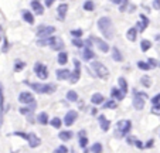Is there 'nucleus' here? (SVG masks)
I'll use <instances>...</instances> for the list:
<instances>
[{
	"label": "nucleus",
	"instance_id": "f257e3e1",
	"mask_svg": "<svg viewBox=\"0 0 160 153\" xmlns=\"http://www.w3.org/2000/svg\"><path fill=\"white\" fill-rule=\"evenodd\" d=\"M98 28L105 38L109 40L113 37V24H112V20L109 17H101L98 20Z\"/></svg>",
	"mask_w": 160,
	"mask_h": 153
},
{
	"label": "nucleus",
	"instance_id": "f03ea898",
	"mask_svg": "<svg viewBox=\"0 0 160 153\" xmlns=\"http://www.w3.org/2000/svg\"><path fill=\"white\" fill-rule=\"evenodd\" d=\"M132 129V122L130 120H119L115 125V135L116 138H126Z\"/></svg>",
	"mask_w": 160,
	"mask_h": 153
},
{
	"label": "nucleus",
	"instance_id": "7ed1b4c3",
	"mask_svg": "<svg viewBox=\"0 0 160 153\" xmlns=\"http://www.w3.org/2000/svg\"><path fill=\"white\" fill-rule=\"evenodd\" d=\"M37 94H52L55 91L54 84H40V82H27Z\"/></svg>",
	"mask_w": 160,
	"mask_h": 153
},
{
	"label": "nucleus",
	"instance_id": "20e7f679",
	"mask_svg": "<svg viewBox=\"0 0 160 153\" xmlns=\"http://www.w3.org/2000/svg\"><path fill=\"white\" fill-rule=\"evenodd\" d=\"M91 68L94 69L95 74H97L99 78L106 79L109 77V69L106 68L102 63H99V61H92V63H91Z\"/></svg>",
	"mask_w": 160,
	"mask_h": 153
},
{
	"label": "nucleus",
	"instance_id": "39448f33",
	"mask_svg": "<svg viewBox=\"0 0 160 153\" xmlns=\"http://www.w3.org/2000/svg\"><path fill=\"white\" fill-rule=\"evenodd\" d=\"M133 108L136 109V111H142L143 108H145V99L148 98V95L143 92H139V91H133Z\"/></svg>",
	"mask_w": 160,
	"mask_h": 153
},
{
	"label": "nucleus",
	"instance_id": "423d86ee",
	"mask_svg": "<svg viewBox=\"0 0 160 153\" xmlns=\"http://www.w3.org/2000/svg\"><path fill=\"white\" fill-rule=\"evenodd\" d=\"M79 78H81V63H79V60L75 58L74 60V71L70 75V82L71 84H77L79 81Z\"/></svg>",
	"mask_w": 160,
	"mask_h": 153
},
{
	"label": "nucleus",
	"instance_id": "0eeeda50",
	"mask_svg": "<svg viewBox=\"0 0 160 153\" xmlns=\"http://www.w3.org/2000/svg\"><path fill=\"white\" fill-rule=\"evenodd\" d=\"M34 72L40 79H47L48 78V68L42 63H36L34 64Z\"/></svg>",
	"mask_w": 160,
	"mask_h": 153
},
{
	"label": "nucleus",
	"instance_id": "6e6552de",
	"mask_svg": "<svg viewBox=\"0 0 160 153\" xmlns=\"http://www.w3.org/2000/svg\"><path fill=\"white\" fill-rule=\"evenodd\" d=\"M55 33V27L54 26H41L37 31V37L38 38H47V37H51Z\"/></svg>",
	"mask_w": 160,
	"mask_h": 153
},
{
	"label": "nucleus",
	"instance_id": "1a4fd4ad",
	"mask_svg": "<svg viewBox=\"0 0 160 153\" xmlns=\"http://www.w3.org/2000/svg\"><path fill=\"white\" fill-rule=\"evenodd\" d=\"M18 102L23 104V105H33V104H36L33 94L28 92V91H23V92H20V95H18Z\"/></svg>",
	"mask_w": 160,
	"mask_h": 153
},
{
	"label": "nucleus",
	"instance_id": "9d476101",
	"mask_svg": "<svg viewBox=\"0 0 160 153\" xmlns=\"http://www.w3.org/2000/svg\"><path fill=\"white\" fill-rule=\"evenodd\" d=\"M77 118H78V114H77L75 111H68V112L65 114V116H64V120H62V122L65 123L67 126H71V125H74V123H75Z\"/></svg>",
	"mask_w": 160,
	"mask_h": 153
},
{
	"label": "nucleus",
	"instance_id": "9b49d317",
	"mask_svg": "<svg viewBox=\"0 0 160 153\" xmlns=\"http://www.w3.org/2000/svg\"><path fill=\"white\" fill-rule=\"evenodd\" d=\"M27 142H28V146H30L31 149H34V147H38L40 145H41V139H40L38 136L36 135V133H28Z\"/></svg>",
	"mask_w": 160,
	"mask_h": 153
},
{
	"label": "nucleus",
	"instance_id": "f8f14e48",
	"mask_svg": "<svg viewBox=\"0 0 160 153\" xmlns=\"http://www.w3.org/2000/svg\"><path fill=\"white\" fill-rule=\"evenodd\" d=\"M55 75H57V79L58 81H65V79H70V75L71 71L67 68H60L55 71Z\"/></svg>",
	"mask_w": 160,
	"mask_h": 153
},
{
	"label": "nucleus",
	"instance_id": "ddd939ff",
	"mask_svg": "<svg viewBox=\"0 0 160 153\" xmlns=\"http://www.w3.org/2000/svg\"><path fill=\"white\" fill-rule=\"evenodd\" d=\"M3 112H4V89H3V84L0 82V123H3Z\"/></svg>",
	"mask_w": 160,
	"mask_h": 153
},
{
	"label": "nucleus",
	"instance_id": "4468645a",
	"mask_svg": "<svg viewBox=\"0 0 160 153\" xmlns=\"http://www.w3.org/2000/svg\"><path fill=\"white\" fill-rule=\"evenodd\" d=\"M98 122H99L101 129H102L103 132L109 130V128H111V122H109V120L106 119L105 115H99V116H98Z\"/></svg>",
	"mask_w": 160,
	"mask_h": 153
},
{
	"label": "nucleus",
	"instance_id": "2eb2a0df",
	"mask_svg": "<svg viewBox=\"0 0 160 153\" xmlns=\"http://www.w3.org/2000/svg\"><path fill=\"white\" fill-rule=\"evenodd\" d=\"M95 54H94V50L89 47H84L82 48V60L85 61H91V60H94Z\"/></svg>",
	"mask_w": 160,
	"mask_h": 153
},
{
	"label": "nucleus",
	"instance_id": "dca6fc26",
	"mask_svg": "<svg viewBox=\"0 0 160 153\" xmlns=\"http://www.w3.org/2000/svg\"><path fill=\"white\" fill-rule=\"evenodd\" d=\"M125 95H126V94H123L122 92L121 89H119V88H112L111 89V98L112 99H116V101H122V99L125 98Z\"/></svg>",
	"mask_w": 160,
	"mask_h": 153
},
{
	"label": "nucleus",
	"instance_id": "f3484780",
	"mask_svg": "<svg viewBox=\"0 0 160 153\" xmlns=\"http://www.w3.org/2000/svg\"><path fill=\"white\" fill-rule=\"evenodd\" d=\"M103 101H105V96L99 92L92 94V96H91V102H92L94 105H102Z\"/></svg>",
	"mask_w": 160,
	"mask_h": 153
},
{
	"label": "nucleus",
	"instance_id": "a211bd4d",
	"mask_svg": "<svg viewBox=\"0 0 160 153\" xmlns=\"http://www.w3.org/2000/svg\"><path fill=\"white\" fill-rule=\"evenodd\" d=\"M31 9H33V12L36 13L37 16H41L42 13H44V9H42V6H41V3H40L38 0H33L31 2Z\"/></svg>",
	"mask_w": 160,
	"mask_h": 153
},
{
	"label": "nucleus",
	"instance_id": "6ab92c4d",
	"mask_svg": "<svg viewBox=\"0 0 160 153\" xmlns=\"http://www.w3.org/2000/svg\"><path fill=\"white\" fill-rule=\"evenodd\" d=\"M67 12H68V6H67L65 3H62V4H60V6H58L57 16H58V18H60L61 21H64V18H65V16H67Z\"/></svg>",
	"mask_w": 160,
	"mask_h": 153
},
{
	"label": "nucleus",
	"instance_id": "aec40b11",
	"mask_svg": "<svg viewBox=\"0 0 160 153\" xmlns=\"http://www.w3.org/2000/svg\"><path fill=\"white\" fill-rule=\"evenodd\" d=\"M94 41H95V44L98 45L99 51H102V53H108L109 51V44L106 41H103V40H101V38H95V37H94Z\"/></svg>",
	"mask_w": 160,
	"mask_h": 153
},
{
	"label": "nucleus",
	"instance_id": "412c9836",
	"mask_svg": "<svg viewBox=\"0 0 160 153\" xmlns=\"http://www.w3.org/2000/svg\"><path fill=\"white\" fill-rule=\"evenodd\" d=\"M55 37H47V38H38L37 40V45H40V47H45V45H50L51 47V44L55 41Z\"/></svg>",
	"mask_w": 160,
	"mask_h": 153
},
{
	"label": "nucleus",
	"instance_id": "4be33fe9",
	"mask_svg": "<svg viewBox=\"0 0 160 153\" xmlns=\"http://www.w3.org/2000/svg\"><path fill=\"white\" fill-rule=\"evenodd\" d=\"M36 106H37V104H33V105H24V106H21L20 109H18V111H20V114L21 115H26V116H27V115H30V114H33V111L34 109H36Z\"/></svg>",
	"mask_w": 160,
	"mask_h": 153
},
{
	"label": "nucleus",
	"instance_id": "5701e85b",
	"mask_svg": "<svg viewBox=\"0 0 160 153\" xmlns=\"http://www.w3.org/2000/svg\"><path fill=\"white\" fill-rule=\"evenodd\" d=\"M112 60L116 61V63L123 61V55H122V53L119 51V48H116V47L112 48Z\"/></svg>",
	"mask_w": 160,
	"mask_h": 153
},
{
	"label": "nucleus",
	"instance_id": "b1692460",
	"mask_svg": "<svg viewBox=\"0 0 160 153\" xmlns=\"http://www.w3.org/2000/svg\"><path fill=\"white\" fill-rule=\"evenodd\" d=\"M37 122H38L40 125H47V123L50 122V118H48V115H47V112H40V114L37 115Z\"/></svg>",
	"mask_w": 160,
	"mask_h": 153
},
{
	"label": "nucleus",
	"instance_id": "393cba45",
	"mask_svg": "<svg viewBox=\"0 0 160 153\" xmlns=\"http://www.w3.org/2000/svg\"><path fill=\"white\" fill-rule=\"evenodd\" d=\"M21 17H23V20H24L26 23H28V24L34 23V16H33V13L28 12V10H24V12L21 13Z\"/></svg>",
	"mask_w": 160,
	"mask_h": 153
},
{
	"label": "nucleus",
	"instance_id": "a878e982",
	"mask_svg": "<svg viewBox=\"0 0 160 153\" xmlns=\"http://www.w3.org/2000/svg\"><path fill=\"white\" fill-rule=\"evenodd\" d=\"M57 61L60 65H65L67 61H68V54H67L65 51H60L57 54Z\"/></svg>",
	"mask_w": 160,
	"mask_h": 153
},
{
	"label": "nucleus",
	"instance_id": "bb28decb",
	"mask_svg": "<svg viewBox=\"0 0 160 153\" xmlns=\"http://www.w3.org/2000/svg\"><path fill=\"white\" fill-rule=\"evenodd\" d=\"M72 136H74V133L71 132V130H62V132L58 133V138H60L61 140H64V142L71 140V139H72Z\"/></svg>",
	"mask_w": 160,
	"mask_h": 153
},
{
	"label": "nucleus",
	"instance_id": "cd10ccee",
	"mask_svg": "<svg viewBox=\"0 0 160 153\" xmlns=\"http://www.w3.org/2000/svg\"><path fill=\"white\" fill-rule=\"evenodd\" d=\"M136 37H138V30L135 27H130L129 30L126 31V38L129 41H136Z\"/></svg>",
	"mask_w": 160,
	"mask_h": 153
},
{
	"label": "nucleus",
	"instance_id": "c85d7f7f",
	"mask_svg": "<svg viewBox=\"0 0 160 153\" xmlns=\"http://www.w3.org/2000/svg\"><path fill=\"white\" fill-rule=\"evenodd\" d=\"M51 48H52L54 51H58V53H60V51H62V48H64L62 40H61V38H57V40H55V41L51 44Z\"/></svg>",
	"mask_w": 160,
	"mask_h": 153
},
{
	"label": "nucleus",
	"instance_id": "c756f323",
	"mask_svg": "<svg viewBox=\"0 0 160 153\" xmlns=\"http://www.w3.org/2000/svg\"><path fill=\"white\" fill-rule=\"evenodd\" d=\"M118 85H119L118 88L122 91V92H123V94H128V82H126V79L121 77V78L118 79Z\"/></svg>",
	"mask_w": 160,
	"mask_h": 153
},
{
	"label": "nucleus",
	"instance_id": "7c9ffc66",
	"mask_svg": "<svg viewBox=\"0 0 160 153\" xmlns=\"http://www.w3.org/2000/svg\"><path fill=\"white\" fill-rule=\"evenodd\" d=\"M102 106H103V109H115L118 106V104H116L115 99H109V101L103 102Z\"/></svg>",
	"mask_w": 160,
	"mask_h": 153
},
{
	"label": "nucleus",
	"instance_id": "2f4dec72",
	"mask_svg": "<svg viewBox=\"0 0 160 153\" xmlns=\"http://www.w3.org/2000/svg\"><path fill=\"white\" fill-rule=\"evenodd\" d=\"M67 99L71 101V102H77L78 101V94H77L74 89H70L68 92H67Z\"/></svg>",
	"mask_w": 160,
	"mask_h": 153
},
{
	"label": "nucleus",
	"instance_id": "473e14b6",
	"mask_svg": "<svg viewBox=\"0 0 160 153\" xmlns=\"http://www.w3.org/2000/svg\"><path fill=\"white\" fill-rule=\"evenodd\" d=\"M150 48H152V43L149 41V40H142V41H140V50H142L143 53L149 51Z\"/></svg>",
	"mask_w": 160,
	"mask_h": 153
},
{
	"label": "nucleus",
	"instance_id": "72a5a7b5",
	"mask_svg": "<svg viewBox=\"0 0 160 153\" xmlns=\"http://www.w3.org/2000/svg\"><path fill=\"white\" fill-rule=\"evenodd\" d=\"M48 123L52 126V128H55V129H60L61 125H62V120H61L60 118H52V119L50 120Z\"/></svg>",
	"mask_w": 160,
	"mask_h": 153
},
{
	"label": "nucleus",
	"instance_id": "f704fd0d",
	"mask_svg": "<svg viewBox=\"0 0 160 153\" xmlns=\"http://www.w3.org/2000/svg\"><path fill=\"white\" fill-rule=\"evenodd\" d=\"M82 7H84V10H87V12H92V10L95 9V4H94V2H92V0H87Z\"/></svg>",
	"mask_w": 160,
	"mask_h": 153
},
{
	"label": "nucleus",
	"instance_id": "c9c22d12",
	"mask_svg": "<svg viewBox=\"0 0 160 153\" xmlns=\"http://www.w3.org/2000/svg\"><path fill=\"white\" fill-rule=\"evenodd\" d=\"M91 152L92 153H102V145H101L99 142L94 143L92 146H91Z\"/></svg>",
	"mask_w": 160,
	"mask_h": 153
},
{
	"label": "nucleus",
	"instance_id": "e433bc0d",
	"mask_svg": "<svg viewBox=\"0 0 160 153\" xmlns=\"http://www.w3.org/2000/svg\"><path fill=\"white\" fill-rule=\"evenodd\" d=\"M24 68H26V63H24V61H20V60L16 61V64H14V71L16 72L21 71V69H24Z\"/></svg>",
	"mask_w": 160,
	"mask_h": 153
},
{
	"label": "nucleus",
	"instance_id": "4c0bfd02",
	"mask_svg": "<svg viewBox=\"0 0 160 153\" xmlns=\"http://www.w3.org/2000/svg\"><path fill=\"white\" fill-rule=\"evenodd\" d=\"M138 68L142 69V71H149V69H152L146 61H138Z\"/></svg>",
	"mask_w": 160,
	"mask_h": 153
},
{
	"label": "nucleus",
	"instance_id": "58836bf2",
	"mask_svg": "<svg viewBox=\"0 0 160 153\" xmlns=\"http://www.w3.org/2000/svg\"><path fill=\"white\" fill-rule=\"evenodd\" d=\"M140 84H142L145 88H149L152 85V81H150V78H149L148 75H145V77H142V78H140Z\"/></svg>",
	"mask_w": 160,
	"mask_h": 153
},
{
	"label": "nucleus",
	"instance_id": "ea45409f",
	"mask_svg": "<svg viewBox=\"0 0 160 153\" xmlns=\"http://www.w3.org/2000/svg\"><path fill=\"white\" fill-rule=\"evenodd\" d=\"M146 27H148V26H146V24L143 23L142 20H140V21H138V23H136V26H135V28H136V30H138V33H143Z\"/></svg>",
	"mask_w": 160,
	"mask_h": 153
},
{
	"label": "nucleus",
	"instance_id": "a19ab883",
	"mask_svg": "<svg viewBox=\"0 0 160 153\" xmlns=\"http://www.w3.org/2000/svg\"><path fill=\"white\" fill-rule=\"evenodd\" d=\"M82 34H84V31H82L81 28H75V30L71 31V36H72L74 38H81Z\"/></svg>",
	"mask_w": 160,
	"mask_h": 153
},
{
	"label": "nucleus",
	"instance_id": "79ce46f5",
	"mask_svg": "<svg viewBox=\"0 0 160 153\" xmlns=\"http://www.w3.org/2000/svg\"><path fill=\"white\" fill-rule=\"evenodd\" d=\"M72 45H75V47H78V48H84L85 47V43L82 41L81 38H74L72 40Z\"/></svg>",
	"mask_w": 160,
	"mask_h": 153
},
{
	"label": "nucleus",
	"instance_id": "37998d69",
	"mask_svg": "<svg viewBox=\"0 0 160 153\" xmlns=\"http://www.w3.org/2000/svg\"><path fill=\"white\" fill-rule=\"evenodd\" d=\"M87 145H88V138H87V135L79 136V146H81L82 149H85V147H87Z\"/></svg>",
	"mask_w": 160,
	"mask_h": 153
},
{
	"label": "nucleus",
	"instance_id": "c03bdc74",
	"mask_svg": "<svg viewBox=\"0 0 160 153\" xmlns=\"http://www.w3.org/2000/svg\"><path fill=\"white\" fill-rule=\"evenodd\" d=\"M146 63L149 64V67H150V68H156V67L159 65V63H157V61L154 60V58H149V60L146 61Z\"/></svg>",
	"mask_w": 160,
	"mask_h": 153
},
{
	"label": "nucleus",
	"instance_id": "a18cd8bd",
	"mask_svg": "<svg viewBox=\"0 0 160 153\" xmlns=\"http://www.w3.org/2000/svg\"><path fill=\"white\" fill-rule=\"evenodd\" d=\"M12 135H14V136H18V138H23V139H26L27 140V138H28V133H26V132H13Z\"/></svg>",
	"mask_w": 160,
	"mask_h": 153
},
{
	"label": "nucleus",
	"instance_id": "49530a36",
	"mask_svg": "<svg viewBox=\"0 0 160 153\" xmlns=\"http://www.w3.org/2000/svg\"><path fill=\"white\" fill-rule=\"evenodd\" d=\"M54 153H68V149L65 146H58L57 149L54 150Z\"/></svg>",
	"mask_w": 160,
	"mask_h": 153
},
{
	"label": "nucleus",
	"instance_id": "de8ad7c7",
	"mask_svg": "<svg viewBox=\"0 0 160 153\" xmlns=\"http://www.w3.org/2000/svg\"><path fill=\"white\" fill-rule=\"evenodd\" d=\"M128 6V0H122V3L119 4V12H125Z\"/></svg>",
	"mask_w": 160,
	"mask_h": 153
},
{
	"label": "nucleus",
	"instance_id": "09e8293b",
	"mask_svg": "<svg viewBox=\"0 0 160 153\" xmlns=\"http://www.w3.org/2000/svg\"><path fill=\"white\" fill-rule=\"evenodd\" d=\"M152 112L156 115H160V104H156V105H153V108H152Z\"/></svg>",
	"mask_w": 160,
	"mask_h": 153
},
{
	"label": "nucleus",
	"instance_id": "8fccbe9b",
	"mask_svg": "<svg viewBox=\"0 0 160 153\" xmlns=\"http://www.w3.org/2000/svg\"><path fill=\"white\" fill-rule=\"evenodd\" d=\"M152 104H153V105H156V104H160V94L152 98Z\"/></svg>",
	"mask_w": 160,
	"mask_h": 153
},
{
	"label": "nucleus",
	"instance_id": "3c124183",
	"mask_svg": "<svg viewBox=\"0 0 160 153\" xmlns=\"http://www.w3.org/2000/svg\"><path fill=\"white\" fill-rule=\"evenodd\" d=\"M139 17H140V20H142V21H143V23H145V24H146V26H149V18H148V17H146V16H145V14H140V16H139Z\"/></svg>",
	"mask_w": 160,
	"mask_h": 153
},
{
	"label": "nucleus",
	"instance_id": "603ef678",
	"mask_svg": "<svg viewBox=\"0 0 160 153\" xmlns=\"http://www.w3.org/2000/svg\"><path fill=\"white\" fill-rule=\"evenodd\" d=\"M153 9L160 10V0H153Z\"/></svg>",
	"mask_w": 160,
	"mask_h": 153
},
{
	"label": "nucleus",
	"instance_id": "864d4df0",
	"mask_svg": "<svg viewBox=\"0 0 160 153\" xmlns=\"http://www.w3.org/2000/svg\"><path fill=\"white\" fill-rule=\"evenodd\" d=\"M153 143H154V140L150 139V140H148L145 145H143V147H153Z\"/></svg>",
	"mask_w": 160,
	"mask_h": 153
},
{
	"label": "nucleus",
	"instance_id": "5fc2aeb1",
	"mask_svg": "<svg viewBox=\"0 0 160 153\" xmlns=\"http://www.w3.org/2000/svg\"><path fill=\"white\" fill-rule=\"evenodd\" d=\"M133 145H135L136 147H139V149H143V143L139 140V139H136V140H135V143H133Z\"/></svg>",
	"mask_w": 160,
	"mask_h": 153
},
{
	"label": "nucleus",
	"instance_id": "6e6d98bb",
	"mask_svg": "<svg viewBox=\"0 0 160 153\" xmlns=\"http://www.w3.org/2000/svg\"><path fill=\"white\" fill-rule=\"evenodd\" d=\"M7 48H9V43H7V40H6V38H4V47H3V50H2V51H3V53H6Z\"/></svg>",
	"mask_w": 160,
	"mask_h": 153
},
{
	"label": "nucleus",
	"instance_id": "4d7b16f0",
	"mask_svg": "<svg viewBox=\"0 0 160 153\" xmlns=\"http://www.w3.org/2000/svg\"><path fill=\"white\" fill-rule=\"evenodd\" d=\"M55 0H45V6L47 7H50V6H52V3H54Z\"/></svg>",
	"mask_w": 160,
	"mask_h": 153
},
{
	"label": "nucleus",
	"instance_id": "13d9d810",
	"mask_svg": "<svg viewBox=\"0 0 160 153\" xmlns=\"http://www.w3.org/2000/svg\"><path fill=\"white\" fill-rule=\"evenodd\" d=\"M97 111H98L97 108H92V109H91V115H92V116H95V115H97Z\"/></svg>",
	"mask_w": 160,
	"mask_h": 153
},
{
	"label": "nucleus",
	"instance_id": "bf43d9fd",
	"mask_svg": "<svg viewBox=\"0 0 160 153\" xmlns=\"http://www.w3.org/2000/svg\"><path fill=\"white\" fill-rule=\"evenodd\" d=\"M113 3H115V4H121L122 0H113Z\"/></svg>",
	"mask_w": 160,
	"mask_h": 153
},
{
	"label": "nucleus",
	"instance_id": "052dcab7",
	"mask_svg": "<svg viewBox=\"0 0 160 153\" xmlns=\"http://www.w3.org/2000/svg\"><path fill=\"white\" fill-rule=\"evenodd\" d=\"M156 40L159 41V44H160V36H156Z\"/></svg>",
	"mask_w": 160,
	"mask_h": 153
},
{
	"label": "nucleus",
	"instance_id": "680f3d73",
	"mask_svg": "<svg viewBox=\"0 0 160 153\" xmlns=\"http://www.w3.org/2000/svg\"><path fill=\"white\" fill-rule=\"evenodd\" d=\"M0 40H2V26H0Z\"/></svg>",
	"mask_w": 160,
	"mask_h": 153
},
{
	"label": "nucleus",
	"instance_id": "e2e57ef3",
	"mask_svg": "<svg viewBox=\"0 0 160 153\" xmlns=\"http://www.w3.org/2000/svg\"><path fill=\"white\" fill-rule=\"evenodd\" d=\"M109 2H113V0H109Z\"/></svg>",
	"mask_w": 160,
	"mask_h": 153
},
{
	"label": "nucleus",
	"instance_id": "0e129e2a",
	"mask_svg": "<svg viewBox=\"0 0 160 153\" xmlns=\"http://www.w3.org/2000/svg\"><path fill=\"white\" fill-rule=\"evenodd\" d=\"M159 65H160V64H159Z\"/></svg>",
	"mask_w": 160,
	"mask_h": 153
}]
</instances>
